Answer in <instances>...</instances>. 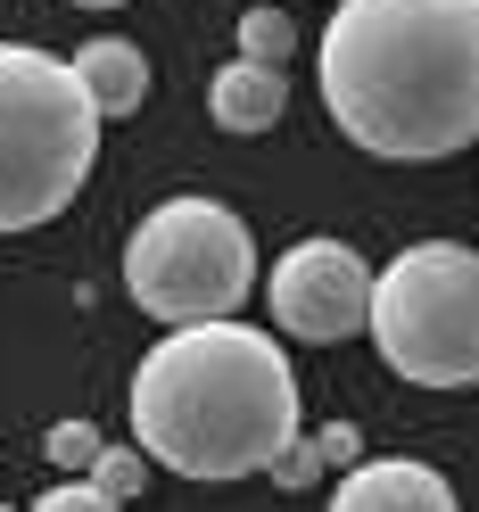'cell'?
<instances>
[{
    "instance_id": "30bf717a",
    "label": "cell",
    "mask_w": 479,
    "mask_h": 512,
    "mask_svg": "<svg viewBox=\"0 0 479 512\" xmlns=\"http://www.w3.org/2000/svg\"><path fill=\"white\" fill-rule=\"evenodd\" d=\"M290 42H298L290 34V9H248L240 17V58H248V67H273L281 75V67H290Z\"/></svg>"
},
{
    "instance_id": "8fae6325",
    "label": "cell",
    "mask_w": 479,
    "mask_h": 512,
    "mask_svg": "<svg viewBox=\"0 0 479 512\" xmlns=\"http://www.w3.org/2000/svg\"><path fill=\"white\" fill-rule=\"evenodd\" d=\"M83 479H91L108 504H133V496L149 488V455H141V446H100V463H91Z\"/></svg>"
},
{
    "instance_id": "7c38bea8",
    "label": "cell",
    "mask_w": 479,
    "mask_h": 512,
    "mask_svg": "<svg viewBox=\"0 0 479 512\" xmlns=\"http://www.w3.org/2000/svg\"><path fill=\"white\" fill-rule=\"evenodd\" d=\"M100 446H108V438L91 430V422H50V438H42V455H50L58 471H75V479H83L91 463H100Z\"/></svg>"
},
{
    "instance_id": "52a82bcc",
    "label": "cell",
    "mask_w": 479,
    "mask_h": 512,
    "mask_svg": "<svg viewBox=\"0 0 479 512\" xmlns=\"http://www.w3.org/2000/svg\"><path fill=\"white\" fill-rule=\"evenodd\" d=\"M331 512H463L446 471L413 463V455H380V463H356L331 488Z\"/></svg>"
},
{
    "instance_id": "5bb4252c",
    "label": "cell",
    "mask_w": 479,
    "mask_h": 512,
    "mask_svg": "<svg viewBox=\"0 0 479 512\" xmlns=\"http://www.w3.org/2000/svg\"><path fill=\"white\" fill-rule=\"evenodd\" d=\"M314 455H323V471H331V463H339V471H356V463H364V430H356V422L314 430Z\"/></svg>"
},
{
    "instance_id": "277c9868",
    "label": "cell",
    "mask_w": 479,
    "mask_h": 512,
    "mask_svg": "<svg viewBox=\"0 0 479 512\" xmlns=\"http://www.w3.org/2000/svg\"><path fill=\"white\" fill-rule=\"evenodd\" d=\"M372 347L413 389L479 380V248L413 240L372 273Z\"/></svg>"
},
{
    "instance_id": "8992f818",
    "label": "cell",
    "mask_w": 479,
    "mask_h": 512,
    "mask_svg": "<svg viewBox=\"0 0 479 512\" xmlns=\"http://www.w3.org/2000/svg\"><path fill=\"white\" fill-rule=\"evenodd\" d=\"M265 306L298 347H339L372 323V265L347 240H298L265 273Z\"/></svg>"
},
{
    "instance_id": "3957f363",
    "label": "cell",
    "mask_w": 479,
    "mask_h": 512,
    "mask_svg": "<svg viewBox=\"0 0 479 512\" xmlns=\"http://www.w3.org/2000/svg\"><path fill=\"white\" fill-rule=\"evenodd\" d=\"M100 166V108L83 100L67 58L0 42V232H34L67 215Z\"/></svg>"
},
{
    "instance_id": "5b68a950",
    "label": "cell",
    "mask_w": 479,
    "mask_h": 512,
    "mask_svg": "<svg viewBox=\"0 0 479 512\" xmlns=\"http://www.w3.org/2000/svg\"><path fill=\"white\" fill-rule=\"evenodd\" d=\"M124 290L149 323H232L257 290V240L223 199H166L124 240Z\"/></svg>"
},
{
    "instance_id": "e0dca14e",
    "label": "cell",
    "mask_w": 479,
    "mask_h": 512,
    "mask_svg": "<svg viewBox=\"0 0 479 512\" xmlns=\"http://www.w3.org/2000/svg\"><path fill=\"white\" fill-rule=\"evenodd\" d=\"M0 512H9V504H0Z\"/></svg>"
},
{
    "instance_id": "9a60e30c",
    "label": "cell",
    "mask_w": 479,
    "mask_h": 512,
    "mask_svg": "<svg viewBox=\"0 0 479 512\" xmlns=\"http://www.w3.org/2000/svg\"><path fill=\"white\" fill-rule=\"evenodd\" d=\"M34 512H124V504H108L100 488H91V479H58V488H50Z\"/></svg>"
},
{
    "instance_id": "ba28073f",
    "label": "cell",
    "mask_w": 479,
    "mask_h": 512,
    "mask_svg": "<svg viewBox=\"0 0 479 512\" xmlns=\"http://www.w3.org/2000/svg\"><path fill=\"white\" fill-rule=\"evenodd\" d=\"M75 83H83V100L100 108V124L108 116H141V100H149V58H141V42H83L75 58Z\"/></svg>"
},
{
    "instance_id": "6da1fadb",
    "label": "cell",
    "mask_w": 479,
    "mask_h": 512,
    "mask_svg": "<svg viewBox=\"0 0 479 512\" xmlns=\"http://www.w3.org/2000/svg\"><path fill=\"white\" fill-rule=\"evenodd\" d=\"M314 75L364 157H455L479 141V0H339Z\"/></svg>"
},
{
    "instance_id": "4fadbf2b",
    "label": "cell",
    "mask_w": 479,
    "mask_h": 512,
    "mask_svg": "<svg viewBox=\"0 0 479 512\" xmlns=\"http://www.w3.org/2000/svg\"><path fill=\"white\" fill-rule=\"evenodd\" d=\"M265 479H273V488H314V479H323V455H314V438H290V446L265 463Z\"/></svg>"
},
{
    "instance_id": "7a4b0ae2",
    "label": "cell",
    "mask_w": 479,
    "mask_h": 512,
    "mask_svg": "<svg viewBox=\"0 0 479 512\" xmlns=\"http://www.w3.org/2000/svg\"><path fill=\"white\" fill-rule=\"evenodd\" d=\"M133 446L174 479H257L290 438H306V405L273 331L190 323L166 331L133 372Z\"/></svg>"
},
{
    "instance_id": "9c48e42d",
    "label": "cell",
    "mask_w": 479,
    "mask_h": 512,
    "mask_svg": "<svg viewBox=\"0 0 479 512\" xmlns=\"http://www.w3.org/2000/svg\"><path fill=\"white\" fill-rule=\"evenodd\" d=\"M281 108H290V83H281L273 67H248V58L215 67V83H207V116L223 124V133H273Z\"/></svg>"
},
{
    "instance_id": "2e32d148",
    "label": "cell",
    "mask_w": 479,
    "mask_h": 512,
    "mask_svg": "<svg viewBox=\"0 0 479 512\" xmlns=\"http://www.w3.org/2000/svg\"><path fill=\"white\" fill-rule=\"evenodd\" d=\"M75 9H124V0H75Z\"/></svg>"
}]
</instances>
